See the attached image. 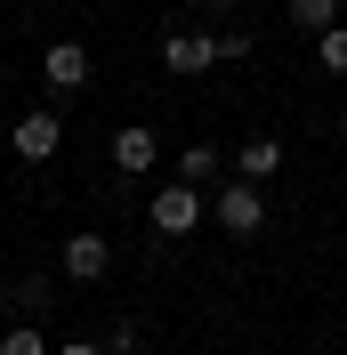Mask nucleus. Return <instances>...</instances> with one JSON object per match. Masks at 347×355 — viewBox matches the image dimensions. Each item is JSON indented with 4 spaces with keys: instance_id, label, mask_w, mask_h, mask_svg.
Listing matches in <instances>:
<instances>
[{
    "instance_id": "1",
    "label": "nucleus",
    "mask_w": 347,
    "mask_h": 355,
    "mask_svg": "<svg viewBox=\"0 0 347 355\" xmlns=\"http://www.w3.org/2000/svg\"><path fill=\"white\" fill-rule=\"evenodd\" d=\"M146 218H153V234H170V243H178V234H194V226L210 218V202H202V186H162Z\"/></svg>"
},
{
    "instance_id": "2",
    "label": "nucleus",
    "mask_w": 347,
    "mask_h": 355,
    "mask_svg": "<svg viewBox=\"0 0 347 355\" xmlns=\"http://www.w3.org/2000/svg\"><path fill=\"white\" fill-rule=\"evenodd\" d=\"M210 218L226 226V234H242V243H251V234L266 226V202H259V186H242V178H226V186H218V202H210Z\"/></svg>"
},
{
    "instance_id": "3",
    "label": "nucleus",
    "mask_w": 347,
    "mask_h": 355,
    "mask_svg": "<svg viewBox=\"0 0 347 355\" xmlns=\"http://www.w3.org/2000/svg\"><path fill=\"white\" fill-rule=\"evenodd\" d=\"M57 146H65V121H57V113H24L17 130H8V154L17 162H49Z\"/></svg>"
},
{
    "instance_id": "4",
    "label": "nucleus",
    "mask_w": 347,
    "mask_h": 355,
    "mask_svg": "<svg viewBox=\"0 0 347 355\" xmlns=\"http://www.w3.org/2000/svg\"><path fill=\"white\" fill-rule=\"evenodd\" d=\"M162 65L170 73H210L218 65V33H170L162 41Z\"/></svg>"
},
{
    "instance_id": "5",
    "label": "nucleus",
    "mask_w": 347,
    "mask_h": 355,
    "mask_svg": "<svg viewBox=\"0 0 347 355\" xmlns=\"http://www.w3.org/2000/svg\"><path fill=\"white\" fill-rule=\"evenodd\" d=\"M105 266H113L105 234H65V275H73V283H97Z\"/></svg>"
},
{
    "instance_id": "6",
    "label": "nucleus",
    "mask_w": 347,
    "mask_h": 355,
    "mask_svg": "<svg viewBox=\"0 0 347 355\" xmlns=\"http://www.w3.org/2000/svg\"><path fill=\"white\" fill-rule=\"evenodd\" d=\"M153 162H162V146H153V130H137V121H130V130L113 137V170H121V178H146Z\"/></svg>"
},
{
    "instance_id": "7",
    "label": "nucleus",
    "mask_w": 347,
    "mask_h": 355,
    "mask_svg": "<svg viewBox=\"0 0 347 355\" xmlns=\"http://www.w3.org/2000/svg\"><path fill=\"white\" fill-rule=\"evenodd\" d=\"M41 73H49V89H81V81H89V49H81V41H49Z\"/></svg>"
},
{
    "instance_id": "8",
    "label": "nucleus",
    "mask_w": 347,
    "mask_h": 355,
    "mask_svg": "<svg viewBox=\"0 0 347 355\" xmlns=\"http://www.w3.org/2000/svg\"><path fill=\"white\" fill-rule=\"evenodd\" d=\"M275 170H282V146H275V137H251V146H235V178H242V186H266Z\"/></svg>"
},
{
    "instance_id": "9",
    "label": "nucleus",
    "mask_w": 347,
    "mask_h": 355,
    "mask_svg": "<svg viewBox=\"0 0 347 355\" xmlns=\"http://www.w3.org/2000/svg\"><path fill=\"white\" fill-rule=\"evenodd\" d=\"M291 24H307V33L323 41L331 24H347V0H291Z\"/></svg>"
},
{
    "instance_id": "10",
    "label": "nucleus",
    "mask_w": 347,
    "mask_h": 355,
    "mask_svg": "<svg viewBox=\"0 0 347 355\" xmlns=\"http://www.w3.org/2000/svg\"><path fill=\"white\" fill-rule=\"evenodd\" d=\"M218 178V146H186L178 154V186H210Z\"/></svg>"
},
{
    "instance_id": "11",
    "label": "nucleus",
    "mask_w": 347,
    "mask_h": 355,
    "mask_svg": "<svg viewBox=\"0 0 347 355\" xmlns=\"http://www.w3.org/2000/svg\"><path fill=\"white\" fill-rule=\"evenodd\" d=\"M0 355H57V347H49L33 323H17V331H0Z\"/></svg>"
},
{
    "instance_id": "12",
    "label": "nucleus",
    "mask_w": 347,
    "mask_h": 355,
    "mask_svg": "<svg viewBox=\"0 0 347 355\" xmlns=\"http://www.w3.org/2000/svg\"><path fill=\"white\" fill-rule=\"evenodd\" d=\"M315 57H323V73H347V24H331L323 41H315Z\"/></svg>"
},
{
    "instance_id": "13",
    "label": "nucleus",
    "mask_w": 347,
    "mask_h": 355,
    "mask_svg": "<svg viewBox=\"0 0 347 355\" xmlns=\"http://www.w3.org/2000/svg\"><path fill=\"white\" fill-rule=\"evenodd\" d=\"M57 355H105V347H89V339H65V347H57Z\"/></svg>"
},
{
    "instance_id": "14",
    "label": "nucleus",
    "mask_w": 347,
    "mask_h": 355,
    "mask_svg": "<svg viewBox=\"0 0 347 355\" xmlns=\"http://www.w3.org/2000/svg\"><path fill=\"white\" fill-rule=\"evenodd\" d=\"M210 8H235V0H210Z\"/></svg>"
}]
</instances>
